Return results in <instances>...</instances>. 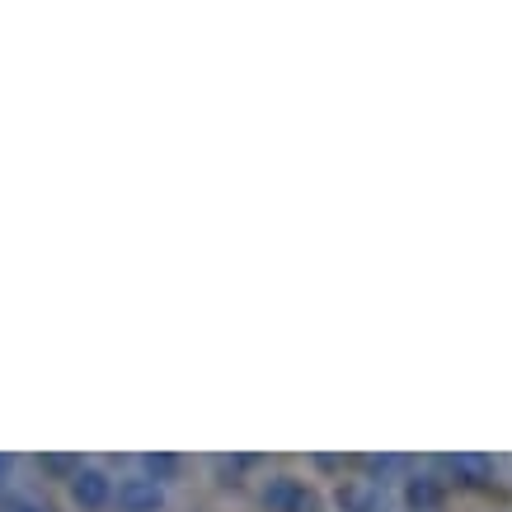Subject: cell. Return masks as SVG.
Segmentation results:
<instances>
[{
  "mask_svg": "<svg viewBox=\"0 0 512 512\" xmlns=\"http://www.w3.org/2000/svg\"><path fill=\"white\" fill-rule=\"evenodd\" d=\"M113 503L118 512H160L165 484H156L151 475H123V480H113Z\"/></svg>",
  "mask_w": 512,
  "mask_h": 512,
  "instance_id": "6da1fadb",
  "label": "cell"
},
{
  "mask_svg": "<svg viewBox=\"0 0 512 512\" xmlns=\"http://www.w3.org/2000/svg\"><path fill=\"white\" fill-rule=\"evenodd\" d=\"M71 503L85 512H99L113 503V475L104 466H76L71 475Z\"/></svg>",
  "mask_w": 512,
  "mask_h": 512,
  "instance_id": "7a4b0ae2",
  "label": "cell"
},
{
  "mask_svg": "<svg viewBox=\"0 0 512 512\" xmlns=\"http://www.w3.org/2000/svg\"><path fill=\"white\" fill-rule=\"evenodd\" d=\"M264 508L268 512H311V489L296 475H273L264 484Z\"/></svg>",
  "mask_w": 512,
  "mask_h": 512,
  "instance_id": "3957f363",
  "label": "cell"
},
{
  "mask_svg": "<svg viewBox=\"0 0 512 512\" xmlns=\"http://www.w3.org/2000/svg\"><path fill=\"white\" fill-rule=\"evenodd\" d=\"M451 475L461 484H489L494 480V466L484 456H451Z\"/></svg>",
  "mask_w": 512,
  "mask_h": 512,
  "instance_id": "277c9868",
  "label": "cell"
},
{
  "mask_svg": "<svg viewBox=\"0 0 512 512\" xmlns=\"http://www.w3.org/2000/svg\"><path fill=\"white\" fill-rule=\"evenodd\" d=\"M404 498H409V508H437L442 503V489H437L433 475H419V480H409L404 484Z\"/></svg>",
  "mask_w": 512,
  "mask_h": 512,
  "instance_id": "5b68a950",
  "label": "cell"
},
{
  "mask_svg": "<svg viewBox=\"0 0 512 512\" xmlns=\"http://www.w3.org/2000/svg\"><path fill=\"white\" fill-rule=\"evenodd\" d=\"M339 508L343 512H376V489H372V484H343V489H339Z\"/></svg>",
  "mask_w": 512,
  "mask_h": 512,
  "instance_id": "8992f818",
  "label": "cell"
},
{
  "mask_svg": "<svg viewBox=\"0 0 512 512\" xmlns=\"http://www.w3.org/2000/svg\"><path fill=\"white\" fill-rule=\"evenodd\" d=\"M141 475H151L156 484H170L174 475H179V456H170V451H156V456H146V470Z\"/></svg>",
  "mask_w": 512,
  "mask_h": 512,
  "instance_id": "52a82bcc",
  "label": "cell"
},
{
  "mask_svg": "<svg viewBox=\"0 0 512 512\" xmlns=\"http://www.w3.org/2000/svg\"><path fill=\"white\" fill-rule=\"evenodd\" d=\"M10 480H15V456H5V451H0V494L10 489Z\"/></svg>",
  "mask_w": 512,
  "mask_h": 512,
  "instance_id": "ba28073f",
  "label": "cell"
},
{
  "mask_svg": "<svg viewBox=\"0 0 512 512\" xmlns=\"http://www.w3.org/2000/svg\"><path fill=\"white\" fill-rule=\"evenodd\" d=\"M5 512H47V508L43 503H33V498H19V503H10Z\"/></svg>",
  "mask_w": 512,
  "mask_h": 512,
  "instance_id": "9c48e42d",
  "label": "cell"
}]
</instances>
